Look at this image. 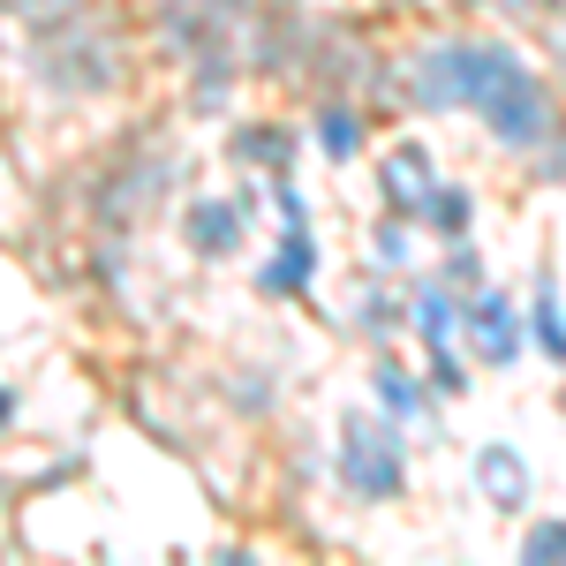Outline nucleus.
<instances>
[{"label":"nucleus","mask_w":566,"mask_h":566,"mask_svg":"<svg viewBox=\"0 0 566 566\" xmlns=\"http://www.w3.org/2000/svg\"><path fill=\"white\" fill-rule=\"evenodd\" d=\"M423 91L431 99H476L499 136L513 144H529L536 128H544V91H536V76H521L513 54H491V46H445L439 61L423 68Z\"/></svg>","instance_id":"nucleus-1"},{"label":"nucleus","mask_w":566,"mask_h":566,"mask_svg":"<svg viewBox=\"0 0 566 566\" xmlns=\"http://www.w3.org/2000/svg\"><path fill=\"white\" fill-rule=\"evenodd\" d=\"M484 491H499V506H521V461L513 453H484Z\"/></svg>","instance_id":"nucleus-3"},{"label":"nucleus","mask_w":566,"mask_h":566,"mask_svg":"<svg viewBox=\"0 0 566 566\" xmlns=\"http://www.w3.org/2000/svg\"><path fill=\"white\" fill-rule=\"evenodd\" d=\"M529 552H544V559H552V552H566V529H536V536H529Z\"/></svg>","instance_id":"nucleus-5"},{"label":"nucleus","mask_w":566,"mask_h":566,"mask_svg":"<svg viewBox=\"0 0 566 566\" xmlns=\"http://www.w3.org/2000/svg\"><path fill=\"white\" fill-rule=\"evenodd\" d=\"M348 476H355V491H393V484H400V461H393L385 431H355V445H348Z\"/></svg>","instance_id":"nucleus-2"},{"label":"nucleus","mask_w":566,"mask_h":566,"mask_svg":"<svg viewBox=\"0 0 566 566\" xmlns=\"http://www.w3.org/2000/svg\"><path fill=\"white\" fill-rule=\"evenodd\" d=\"M476 340H484L491 355H506V348H513V332H506V303H484V310H476Z\"/></svg>","instance_id":"nucleus-4"}]
</instances>
